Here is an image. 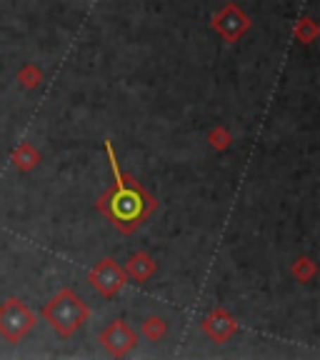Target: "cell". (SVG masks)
<instances>
[{
    "label": "cell",
    "mask_w": 320,
    "mask_h": 360,
    "mask_svg": "<svg viewBox=\"0 0 320 360\" xmlns=\"http://www.w3.org/2000/svg\"><path fill=\"white\" fill-rule=\"evenodd\" d=\"M105 153H108V160H110V170H113L115 183H113L110 191L98 198L96 208L110 220L115 231L128 236V233H133L135 228L155 210V198H153L141 183H135L133 178H128V175L120 170L118 158H115V150H113L110 141H105Z\"/></svg>",
    "instance_id": "1"
},
{
    "label": "cell",
    "mask_w": 320,
    "mask_h": 360,
    "mask_svg": "<svg viewBox=\"0 0 320 360\" xmlns=\"http://www.w3.org/2000/svg\"><path fill=\"white\" fill-rule=\"evenodd\" d=\"M45 323L56 330V335L70 338L80 326H85L90 318V310L85 305V300L80 295H75L73 290H60L56 292L43 308Z\"/></svg>",
    "instance_id": "2"
},
{
    "label": "cell",
    "mask_w": 320,
    "mask_h": 360,
    "mask_svg": "<svg viewBox=\"0 0 320 360\" xmlns=\"http://www.w3.org/2000/svg\"><path fill=\"white\" fill-rule=\"evenodd\" d=\"M35 326V315L28 305L18 298H8L0 305V335L8 343H20Z\"/></svg>",
    "instance_id": "3"
},
{
    "label": "cell",
    "mask_w": 320,
    "mask_h": 360,
    "mask_svg": "<svg viewBox=\"0 0 320 360\" xmlns=\"http://www.w3.org/2000/svg\"><path fill=\"white\" fill-rule=\"evenodd\" d=\"M88 283L101 298H115L125 288V283H128V276H125V270L113 258H101L90 268Z\"/></svg>",
    "instance_id": "4"
},
{
    "label": "cell",
    "mask_w": 320,
    "mask_h": 360,
    "mask_svg": "<svg viewBox=\"0 0 320 360\" xmlns=\"http://www.w3.org/2000/svg\"><path fill=\"white\" fill-rule=\"evenodd\" d=\"M213 30L225 43H236V40H241L250 30V18L236 3H225L213 15Z\"/></svg>",
    "instance_id": "5"
},
{
    "label": "cell",
    "mask_w": 320,
    "mask_h": 360,
    "mask_svg": "<svg viewBox=\"0 0 320 360\" xmlns=\"http://www.w3.org/2000/svg\"><path fill=\"white\" fill-rule=\"evenodd\" d=\"M101 345L113 355V358H123L138 345V335L125 321H113L105 330L101 333Z\"/></svg>",
    "instance_id": "6"
},
{
    "label": "cell",
    "mask_w": 320,
    "mask_h": 360,
    "mask_svg": "<svg viewBox=\"0 0 320 360\" xmlns=\"http://www.w3.org/2000/svg\"><path fill=\"white\" fill-rule=\"evenodd\" d=\"M203 333L215 340V343H225L228 338L236 333V321H233V315L228 313L225 308H213L208 315H205V321H203Z\"/></svg>",
    "instance_id": "7"
},
{
    "label": "cell",
    "mask_w": 320,
    "mask_h": 360,
    "mask_svg": "<svg viewBox=\"0 0 320 360\" xmlns=\"http://www.w3.org/2000/svg\"><path fill=\"white\" fill-rule=\"evenodd\" d=\"M123 270L130 281L146 283V281H151L153 273H155V260H153L148 253H133L128 258V263L123 265Z\"/></svg>",
    "instance_id": "8"
},
{
    "label": "cell",
    "mask_w": 320,
    "mask_h": 360,
    "mask_svg": "<svg viewBox=\"0 0 320 360\" xmlns=\"http://www.w3.org/2000/svg\"><path fill=\"white\" fill-rule=\"evenodd\" d=\"M40 163V153L33 143H20V146L13 150V165H15L20 173H30L33 168H38Z\"/></svg>",
    "instance_id": "9"
},
{
    "label": "cell",
    "mask_w": 320,
    "mask_h": 360,
    "mask_svg": "<svg viewBox=\"0 0 320 360\" xmlns=\"http://www.w3.org/2000/svg\"><path fill=\"white\" fill-rule=\"evenodd\" d=\"M141 333L151 343H158V340L165 338V333H168V323H165V318H160V315H148L141 326Z\"/></svg>",
    "instance_id": "10"
},
{
    "label": "cell",
    "mask_w": 320,
    "mask_h": 360,
    "mask_svg": "<svg viewBox=\"0 0 320 360\" xmlns=\"http://www.w3.org/2000/svg\"><path fill=\"white\" fill-rule=\"evenodd\" d=\"M18 80H20L23 88L33 90V88H38L40 80H43V70H40L35 63H25V65L18 70Z\"/></svg>",
    "instance_id": "11"
},
{
    "label": "cell",
    "mask_w": 320,
    "mask_h": 360,
    "mask_svg": "<svg viewBox=\"0 0 320 360\" xmlns=\"http://www.w3.org/2000/svg\"><path fill=\"white\" fill-rule=\"evenodd\" d=\"M290 273L298 283H310L315 278V273H318V265H315L310 258H298L295 263H293Z\"/></svg>",
    "instance_id": "12"
},
{
    "label": "cell",
    "mask_w": 320,
    "mask_h": 360,
    "mask_svg": "<svg viewBox=\"0 0 320 360\" xmlns=\"http://www.w3.org/2000/svg\"><path fill=\"white\" fill-rule=\"evenodd\" d=\"M293 35H295L298 43L310 45L315 40V35H318V25H315L310 18H300V20L295 22V28H293Z\"/></svg>",
    "instance_id": "13"
},
{
    "label": "cell",
    "mask_w": 320,
    "mask_h": 360,
    "mask_svg": "<svg viewBox=\"0 0 320 360\" xmlns=\"http://www.w3.org/2000/svg\"><path fill=\"white\" fill-rule=\"evenodd\" d=\"M208 143H210V148H213V150H228V148H231V143H233L231 130L225 128V125H215V128L208 133Z\"/></svg>",
    "instance_id": "14"
}]
</instances>
